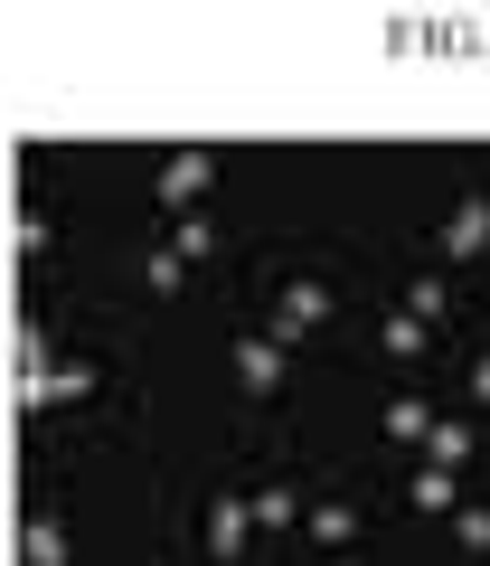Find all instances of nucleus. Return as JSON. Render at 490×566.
Instances as JSON below:
<instances>
[{
  "label": "nucleus",
  "instance_id": "nucleus-2",
  "mask_svg": "<svg viewBox=\"0 0 490 566\" xmlns=\"http://www.w3.org/2000/svg\"><path fill=\"white\" fill-rule=\"evenodd\" d=\"M245 528H255V501H245V491L207 501V557H245Z\"/></svg>",
  "mask_w": 490,
  "mask_h": 566
},
{
  "label": "nucleus",
  "instance_id": "nucleus-13",
  "mask_svg": "<svg viewBox=\"0 0 490 566\" xmlns=\"http://www.w3.org/2000/svg\"><path fill=\"white\" fill-rule=\"evenodd\" d=\"M425 453H434V463L452 472V463H462V453H471V434H462V424H434V434H425Z\"/></svg>",
  "mask_w": 490,
  "mask_h": 566
},
{
  "label": "nucleus",
  "instance_id": "nucleus-6",
  "mask_svg": "<svg viewBox=\"0 0 490 566\" xmlns=\"http://www.w3.org/2000/svg\"><path fill=\"white\" fill-rule=\"evenodd\" d=\"M302 528H311L321 547H349V538H359V510H349V501H321V510H302Z\"/></svg>",
  "mask_w": 490,
  "mask_h": 566
},
{
  "label": "nucleus",
  "instance_id": "nucleus-14",
  "mask_svg": "<svg viewBox=\"0 0 490 566\" xmlns=\"http://www.w3.org/2000/svg\"><path fill=\"white\" fill-rule=\"evenodd\" d=\"M10 245H20V255H39V245H47V218H39V208H10Z\"/></svg>",
  "mask_w": 490,
  "mask_h": 566
},
{
  "label": "nucleus",
  "instance_id": "nucleus-11",
  "mask_svg": "<svg viewBox=\"0 0 490 566\" xmlns=\"http://www.w3.org/2000/svg\"><path fill=\"white\" fill-rule=\"evenodd\" d=\"M29 566H66V528L57 520H29Z\"/></svg>",
  "mask_w": 490,
  "mask_h": 566
},
{
  "label": "nucleus",
  "instance_id": "nucleus-17",
  "mask_svg": "<svg viewBox=\"0 0 490 566\" xmlns=\"http://www.w3.org/2000/svg\"><path fill=\"white\" fill-rule=\"evenodd\" d=\"M199 255H217V237H207L199 218H180V264H199Z\"/></svg>",
  "mask_w": 490,
  "mask_h": 566
},
{
  "label": "nucleus",
  "instance_id": "nucleus-18",
  "mask_svg": "<svg viewBox=\"0 0 490 566\" xmlns=\"http://www.w3.org/2000/svg\"><path fill=\"white\" fill-rule=\"evenodd\" d=\"M471 397L490 406V349H481V359H471Z\"/></svg>",
  "mask_w": 490,
  "mask_h": 566
},
{
  "label": "nucleus",
  "instance_id": "nucleus-7",
  "mask_svg": "<svg viewBox=\"0 0 490 566\" xmlns=\"http://www.w3.org/2000/svg\"><path fill=\"white\" fill-rule=\"evenodd\" d=\"M377 349H387V359H425L434 340H425V322H415V312H396V322L377 331Z\"/></svg>",
  "mask_w": 490,
  "mask_h": 566
},
{
  "label": "nucleus",
  "instance_id": "nucleus-5",
  "mask_svg": "<svg viewBox=\"0 0 490 566\" xmlns=\"http://www.w3.org/2000/svg\"><path fill=\"white\" fill-rule=\"evenodd\" d=\"M207 180H217V170H207V151H170V170H161V199L189 218V199H199Z\"/></svg>",
  "mask_w": 490,
  "mask_h": 566
},
{
  "label": "nucleus",
  "instance_id": "nucleus-12",
  "mask_svg": "<svg viewBox=\"0 0 490 566\" xmlns=\"http://www.w3.org/2000/svg\"><path fill=\"white\" fill-rule=\"evenodd\" d=\"M406 312H415V322H444V274H415V293H406Z\"/></svg>",
  "mask_w": 490,
  "mask_h": 566
},
{
  "label": "nucleus",
  "instance_id": "nucleus-3",
  "mask_svg": "<svg viewBox=\"0 0 490 566\" xmlns=\"http://www.w3.org/2000/svg\"><path fill=\"white\" fill-rule=\"evenodd\" d=\"M236 378L255 387V397H274V387H284V340H265V331L236 340Z\"/></svg>",
  "mask_w": 490,
  "mask_h": 566
},
{
  "label": "nucleus",
  "instance_id": "nucleus-4",
  "mask_svg": "<svg viewBox=\"0 0 490 566\" xmlns=\"http://www.w3.org/2000/svg\"><path fill=\"white\" fill-rule=\"evenodd\" d=\"M444 255H452V264H462V255H490V199H462V208H452Z\"/></svg>",
  "mask_w": 490,
  "mask_h": 566
},
{
  "label": "nucleus",
  "instance_id": "nucleus-15",
  "mask_svg": "<svg viewBox=\"0 0 490 566\" xmlns=\"http://www.w3.org/2000/svg\"><path fill=\"white\" fill-rule=\"evenodd\" d=\"M142 274H151V293H180V245H161V255H151Z\"/></svg>",
  "mask_w": 490,
  "mask_h": 566
},
{
  "label": "nucleus",
  "instance_id": "nucleus-1",
  "mask_svg": "<svg viewBox=\"0 0 490 566\" xmlns=\"http://www.w3.org/2000/svg\"><path fill=\"white\" fill-rule=\"evenodd\" d=\"M311 322H330V283H284V312H274V331H265V340H302V331Z\"/></svg>",
  "mask_w": 490,
  "mask_h": 566
},
{
  "label": "nucleus",
  "instance_id": "nucleus-8",
  "mask_svg": "<svg viewBox=\"0 0 490 566\" xmlns=\"http://www.w3.org/2000/svg\"><path fill=\"white\" fill-rule=\"evenodd\" d=\"M415 510H462V482H452L444 463H425L415 472Z\"/></svg>",
  "mask_w": 490,
  "mask_h": 566
},
{
  "label": "nucleus",
  "instance_id": "nucleus-10",
  "mask_svg": "<svg viewBox=\"0 0 490 566\" xmlns=\"http://www.w3.org/2000/svg\"><path fill=\"white\" fill-rule=\"evenodd\" d=\"M245 501H255V528H292V520H302L292 491H245Z\"/></svg>",
  "mask_w": 490,
  "mask_h": 566
},
{
  "label": "nucleus",
  "instance_id": "nucleus-16",
  "mask_svg": "<svg viewBox=\"0 0 490 566\" xmlns=\"http://www.w3.org/2000/svg\"><path fill=\"white\" fill-rule=\"evenodd\" d=\"M452 538H462V547H490V510H452Z\"/></svg>",
  "mask_w": 490,
  "mask_h": 566
},
{
  "label": "nucleus",
  "instance_id": "nucleus-9",
  "mask_svg": "<svg viewBox=\"0 0 490 566\" xmlns=\"http://www.w3.org/2000/svg\"><path fill=\"white\" fill-rule=\"evenodd\" d=\"M377 424H387L396 444H425V434H434V416H425V406H415V397H396V406H387V416H377Z\"/></svg>",
  "mask_w": 490,
  "mask_h": 566
}]
</instances>
